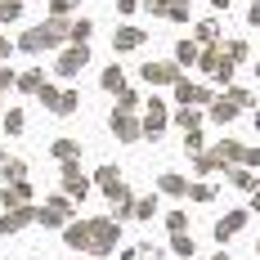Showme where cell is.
Instances as JSON below:
<instances>
[{"label":"cell","instance_id":"1","mask_svg":"<svg viewBox=\"0 0 260 260\" xmlns=\"http://www.w3.org/2000/svg\"><path fill=\"white\" fill-rule=\"evenodd\" d=\"M117 247V220L112 215H94L90 220V256H108Z\"/></svg>","mask_w":260,"mask_h":260},{"label":"cell","instance_id":"2","mask_svg":"<svg viewBox=\"0 0 260 260\" xmlns=\"http://www.w3.org/2000/svg\"><path fill=\"white\" fill-rule=\"evenodd\" d=\"M36 224H45V229H68V224H72V202H68V198H50L45 211H36Z\"/></svg>","mask_w":260,"mask_h":260},{"label":"cell","instance_id":"3","mask_svg":"<svg viewBox=\"0 0 260 260\" xmlns=\"http://www.w3.org/2000/svg\"><path fill=\"white\" fill-rule=\"evenodd\" d=\"M139 77L148 81V85H175L180 81V63H144Z\"/></svg>","mask_w":260,"mask_h":260},{"label":"cell","instance_id":"4","mask_svg":"<svg viewBox=\"0 0 260 260\" xmlns=\"http://www.w3.org/2000/svg\"><path fill=\"white\" fill-rule=\"evenodd\" d=\"M108 126H112V135H117V139H139V135H144V121H135V112H117V108H112V117H108Z\"/></svg>","mask_w":260,"mask_h":260},{"label":"cell","instance_id":"5","mask_svg":"<svg viewBox=\"0 0 260 260\" xmlns=\"http://www.w3.org/2000/svg\"><path fill=\"white\" fill-rule=\"evenodd\" d=\"M85 63H90V50L85 45H68V50L58 54V77H77Z\"/></svg>","mask_w":260,"mask_h":260},{"label":"cell","instance_id":"6","mask_svg":"<svg viewBox=\"0 0 260 260\" xmlns=\"http://www.w3.org/2000/svg\"><path fill=\"white\" fill-rule=\"evenodd\" d=\"M0 207H5V211H14V207H31V184H27V180L5 184V188H0Z\"/></svg>","mask_w":260,"mask_h":260},{"label":"cell","instance_id":"7","mask_svg":"<svg viewBox=\"0 0 260 260\" xmlns=\"http://www.w3.org/2000/svg\"><path fill=\"white\" fill-rule=\"evenodd\" d=\"M27 224H36V207H14V211L0 215V234H18Z\"/></svg>","mask_w":260,"mask_h":260},{"label":"cell","instance_id":"8","mask_svg":"<svg viewBox=\"0 0 260 260\" xmlns=\"http://www.w3.org/2000/svg\"><path fill=\"white\" fill-rule=\"evenodd\" d=\"M166 121H171L166 104H161V99H153V104H148V112H144V135H148V139H157V135L166 130Z\"/></svg>","mask_w":260,"mask_h":260},{"label":"cell","instance_id":"9","mask_svg":"<svg viewBox=\"0 0 260 260\" xmlns=\"http://www.w3.org/2000/svg\"><path fill=\"white\" fill-rule=\"evenodd\" d=\"M175 99H180L184 108H193V104H211V90L207 85H193V81H175Z\"/></svg>","mask_w":260,"mask_h":260},{"label":"cell","instance_id":"10","mask_svg":"<svg viewBox=\"0 0 260 260\" xmlns=\"http://www.w3.org/2000/svg\"><path fill=\"white\" fill-rule=\"evenodd\" d=\"M63 188H68V198H85L90 193V180L81 175L77 161H63Z\"/></svg>","mask_w":260,"mask_h":260},{"label":"cell","instance_id":"11","mask_svg":"<svg viewBox=\"0 0 260 260\" xmlns=\"http://www.w3.org/2000/svg\"><path fill=\"white\" fill-rule=\"evenodd\" d=\"M63 238H68V247H77V251H90V220H72L68 229H63Z\"/></svg>","mask_w":260,"mask_h":260},{"label":"cell","instance_id":"12","mask_svg":"<svg viewBox=\"0 0 260 260\" xmlns=\"http://www.w3.org/2000/svg\"><path fill=\"white\" fill-rule=\"evenodd\" d=\"M242 224H247V211H229L224 220H215V238L224 242V238H234L238 229H242Z\"/></svg>","mask_w":260,"mask_h":260},{"label":"cell","instance_id":"13","mask_svg":"<svg viewBox=\"0 0 260 260\" xmlns=\"http://www.w3.org/2000/svg\"><path fill=\"white\" fill-rule=\"evenodd\" d=\"M157 188H161V193H171V198H184V193H188V180L175 175V171H166V175H157Z\"/></svg>","mask_w":260,"mask_h":260},{"label":"cell","instance_id":"14","mask_svg":"<svg viewBox=\"0 0 260 260\" xmlns=\"http://www.w3.org/2000/svg\"><path fill=\"white\" fill-rule=\"evenodd\" d=\"M0 180H5V184L27 180V161H18V157H5V161H0Z\"/></svg>","mask_w":260,"mask_h":260},{"label":"cell","instance_id":"15","mask_svg":"<svg viewBox=\"0 0 260 260\" xmlns=\"http://www.w3.org/2000/svg\"><path fill=\"white\" fill-rule=\"evenodd\" d=\"M94 184H99L104 193H117V188H121V171H117V166H99V171H94Z\"/></svg>","mask_w":260,"mask_h":260},{"label":"cell","instance_id":"16","mask_svg":"<svg viewBox=\"0 0 260 260\" xmlns=\"http://www.w3.org/2000/svg\"><path fill=\"white\" fill-rule=\"evenodd\" d=\"M112 45H117V50H139V45H144V31H139V27H121V31L112 36Z\"/></svg>","mask_w":260,"mask_h":260},{"label":"cell","instance_id":"17","mask_svg":"<svg viewBox=\"0 0 260 260\" xmlns=\"http://www.w3.org/2000/svg\"><path fill=\"white\" fill-rule=\"evenodd\" d=\"M18 50H27V54H41V50H50V45H45V31H41V27L23 31V36H18Z\"/></svg>","mask_w":260,"mask_h":260},{"label":"cell","instance_id":"18","mask_svg":"<svg viewBox=\"0 0 260 260\" xmlns=\"http://www.w3.org/2000/svg\"><path fill=\"white\" fill-rule=\"evenodd\" d=\"M14 85H18L23 94H41V85H45V72H41V68H31V72H23Z\"/></svg>","mask_w":260,"mask_h":260},{"label":"cell","instance_id":"19","mask_svg":"<svg viewBox=\"0 0 260 260\" xmlns=\"http://www.w3.org/2000/svg\"><path fill=\"white\" fill-rule=\"evenodd\" d=\"M77 104H81L77 90H63V94H58V104H54L50 112H54V117H72V112H77Z\"/></svg>","mask_w":260,"mask_h":260},{"label":"cell","instance_id":"20","mask_svg":"<svg viewBox=\"0 0 260 260\" xmlns=\"http://www.w3.org/2000/svg\"><path fill=\"white\" fill-rule=\"evenodd\" d=\"M54 157H58V161H77L81 144H77V139H54Z\"/></svg>","mask_w":260,"mask_h":260},{"label":"cell","instance_id":"21","mask_svg":"<svg viewBox=\"0 0 260 260\" xmlns=\"http://www.w3.org/2000/svg\"><path fill=\"white\" fill-rule=\"evenodd\" d=\"M130 215H135V220H153V215H157V198H135Z\"/></svg>","mask_w":260,"mask_h":260},{"label":"cell","instance_id":"22","mask_svg":"<svg viewBox=\"0 0 260 260\" xmlns=\"http://www.w3.org/2000/svg\"><path fill=\"white\" fill-rule=\"evenodd\" d=\"M198 58H202V54H198V45H193V41H180V45H175V63H184V68H188V63H198Z\"/></svg>","mask_w":260,"mask_h":260},{"label":"cell","instance_id":"23","mask_svg":"<svg viewBox=\"0 0 260 260\" xmlns=\"http://www.w3.org/2000/svg\"><path fill=\"white\" fill-rule=\"evenodd\" d=\"M90 31H94V23H90V18H77V23H72V36H68V41H72V45H85V41H90Z\"/></svg>","mask_w":260,"mask_h":260},{"label":"cell","instance_id":"24","mask_svg":"<svg viewBox=\"0 0 260 260\" xmlns=\"http://www.w3.org/2000/svg\"><path fill=\"white\" fill-rule=\"evenodd\" d=\"M211 117H215V121H234V117H238V108L229 104V99H215V104H211Z\"/></svg>","mask_w":260,"mask_h":260},{"label":"cell","instance_id":"25","mask_svg":"<svg viewBox=\"0 0 260 260\" xmlns=\"http://www.w3.org/2000/svg\"><path fill=\"white\" fill-rule=\"evenodd\" d=\"M104 90H112V94H121V90H126V77H121V68H108V72H104Z\"/></svg>","mask_w":260,"mask_h":260},{"label":"cell","instance_id":"26","mask_svg":"<svg viewBox=\"0 0 260 260\" xmlns=\"http://www.w3.org/2000/svg\"><path fill=\"white\" fill-rule=\"evenodd\" d=\"M23 126H27V117L18 108H9V112H5V130H9V135H23Z\"/></svg>","mask_w":260,"mask_h":260},{"label":"cell","instance_id":"27","mask_svg":"<svg viewBox=\"0 0 260 260\" xmlns=\"http://www.w3.org/2000/svg\"><path fill=\"white\" fill-rule=\"evenodd\" d=\"M175 121H180L184 135H188V130H198V121H202V117H198V108H180V112H175Z\"/></svg>","mask_w":260,"mask_h":260},{"label":"cell","instance_id":"28","mask_svg":"<svg viewBox=\"0 0 260 260\" xmlns=\"http://www.w3.org/2000/svg\"><path fill=\"white\" fill-rule=\"evenodd\" d=\"M23 14V0H0V23H14Z\"/></svg>","mask_w":260,"mask_h":260},{"label":"cell","instance_id":"29","mask_svg":"<svg viewBox=\"0 0 260 260\" xmlns=\"http://www.w3.org/2000/svg\"><path fill=\"white\" fill-rule=\"evenodd\" d=\"M171 251H175V256H193V238L175 234V238H171Z\"/></svg>","mask_w":260,"mask_h":260},{"label":"cell","instance_id":"30","mask_svg":"<svg viewBox=\"0 0 260 260\" xmlns=\"http://www.w3.org/2000/svg\"><path fill=\"white\" fill-rule=\"evenodd\" d=\"M135 108H139V94L135 90H121L117 94V112H135Z\"/></svg>","mask_w":260,"mask_h":260},{"label":"cell","instance_id":"31","mask_svg":"<svg viewBox=\"0 0 260 260\" xmlns=\"http://www.w3.org/2000/svg\"><path fill=\"white\" fill-rule=\"evenodd\" d=\"M188 198H193V202H211L215 188H211V184H188Z\"/></svg>","mask_w":260,"mask_h":260},{"label":"cell","instance_id":"32","mask_svg":"<svg viewBox=\"0 0 260 260\" xmlns=\"http://www.w3.org/2000/svg\"><path fill=\"white\" fill-rule=\"evenodd\" d=\"M229 180H234L238 188H256V175H251V171H242V166H238V171H229Z\"/></svg>","mask_w":260,"mask_h":260},{"label":"cell","instance_id":"33","mask_svg":"<svg viewBox=\"0 0 260 260\" xmlns=\"http://www.w3.org/2000/svg\"><path fill=\"white\" fill-rule=\"evenodd\" d=\"M184 224H188L184 211H171V215H166V229H171V234H184Z\"/></svg>","mask_w":260,"mask_h":260},{"label":"cell","instance_id":"34","mask_svg":"<svg viewBox=\"0 0 260 260\" xmlns=\"http://www.w3.org/2000/svg\"><path fill=\"white\" fill-rule=\"evenodd\" d=\"M58 94H63V90H54L50 81H45V85H41V94H36V99H41V104H45V108H54V104H58Z\"/></svg>","mask_w":260,"mask_h":260},{"label":"cell","instance_id":"35","mask_svg":"<svg viewBox=\"0 0 260 260\" xmlns=\"http://www.w3.org/2000/svg\"><path fill=\"white\" fill-rule=\"evenodd\" d=\"M215 36H220V27H215V23H202V27H198V41H202V45H215Z\"/></svg>","mask_w":260,"mask_h":260},{"label":"cell","instance_id":"36","mask_svg":"<svg viewBox=\"0 0 260 260\" xmlns=\"http://www.w3.org/2000/svg\"><path fill=\"white\" fill-rule=\"evenodd\" d=\"M224 99H229V104H234L238 112H242V108L251 104V94H247V90H229V94H224Z\"/></svg>","mask_w":260,"mask_h":260},{"label":"cell","instance_id":"37","mask_svg":"<svg viewBox=\"0 0 260 260\" xmlns=\"http://www.w3.org/2000/svg\"><path fill=\"white\" fill-rule=\"evenodd\" d=\"M184 148H188V153H202V135L188 130V135H184Z\"/></svg>","mask_w":260,"mask_h":260},{"label":"cell","instance_id":"38","mask_svg":"<svg viewBox=\"0 0 260 260\" xmlns=\"http://www.w3.org/2000/svg\"><path fill=\"white\" fill-rule=\"evenodd\" d=\"M224 54H229V58H234V63H238V58H247V45H242V41H234V45H229V50H224Z\"/></svg>","mask_w":260,"mask_h":260},{"label":"cell","instance_id":"39","mask_svg":"<svg viewBox=\"0 0 260 260\" xmlns=\"http://www.w3.org/2000/svg\"><path fill=\"white\" fill-rule=\"evenodd\" d=\"M72 5H77V0H54V18H63V14H68Z\"/></svg>","mask_w":260,"mask_h":260},{"label":"cell","instance_id":"40","mask_svg":"<svg viewBox=\"0 0 260 260\" xmlns=\"http://www.w3.org/2000/svg\"><path fill=\"white\" fill-rule=\"evenodd\" d=\"M14 81H18V77H14V72H9V68L0 63V90H5V85H14Z\"/></svg>","mask_w":260,"mask_h":260},{"label":"cell","instance_id":"41","mask_svg":"<svg viewBox=\"0 0 260 260\" xmlns=\"http://www.w3.org/2000/svg\"><path fill=\"white\" fill-rule=\"evenodd\" d=\"M251 23H260V0H256V5H251Z\"/></svg>","mask_w":260,"mask_h":260},{"label":"cell","instance_id":"42","mask_svg":"<svg viewBox=\"0 0 260 260\" xmlns=\"http://www.w3.org/2000/svg\"><path fill=\"white\" fill-rule=\"evenodd\" d=\"M207 260H229V256H224V251H215V256H207Z\"/></svg>","mask_w":260,"mask_h":260},{"label":"cell","instance_id":"43","mask_svg":"<svg viewBox=\"0 0 260 260\" xmlns=\"http://www.w3.org/2000/svg\"><path fill=\"white\" fill-rule=\"evenodd\" d=\"M211 5H229V0H211Z\"/></svg>","mask_w":260,"mask_h":260},{"label":"cell","instance_id":"44","mask_svg":"<svg viewBox=\"0 0 260 260\" xmlns=\"http://www.w3.org/2000/svg\"><path fill=\"white\" fill-rule=\"evenodd\" d=\"M0 157H5V153H0Z\"/></svg>","mask_w":260,"mask_h":260}]
</instances>
